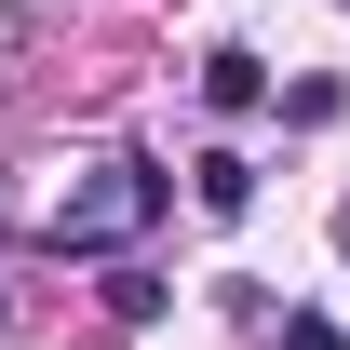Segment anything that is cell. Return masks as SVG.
I'll list each match as a JSON object with an SVG mask.
<instances>
[{
    "mask_svg": "<svg viewBox=\"0 0 350 350\" xmlns=\"http://www.w3.org/2000/svg\"><path fill=\"white\" fill-rule=\"evenodd\" d=\"M202 94H216L229 122H243V108H256V94H269V81H256V54H216V68H202Z\"/></svg>",
    "mask_w": 350,
    "mask_h": 350,
    "instance_id": "obj_3",
    "label": "cell"
},
{
    "mask_svg": "<svg viewBox=\"0 0 350 350\" xmlns=\"http://www.w3.org/2000/svg\"><path fill=\"white\" fill-rule=\"evenodd\" d=\"M189 189H202V216H243V202H256V162H243V148H202Z\"/></svg>",
    "mask_w": 350,
    "mask_h": 350,
    "instance_id": "obj_2",
    "label": "cell"
},
{
    "mask_svg": "<svg viewBox=\"0 0 350 350\" xmlns=\"http://www.w3.org/2000/svg\"><path fill=\"white\" fill-rule=\"evenodd\" d=\"M162 216V162H94L68 202H54V243L68 256H108V243H135V229Z\"/></svg>",
    "mask_w": 350,
    "mask_h": 350,
    "instance_id": "obj_1",
    "label": "cell"
},
{
    "mask_svg": "<svg viewBox=\"0 0 350 350\" xmlns=\"http://www.w3.org/2000/svg\"><path fill=\"white\" fill-rule=\"evenodd\" d=\"M337 243H350V202H337Z\"/></svg>",
    "mask_w": 350,
    "mask_h": 350,
    "instance_id": "obj_4",
    "label": "cell"
}]
</instances>
